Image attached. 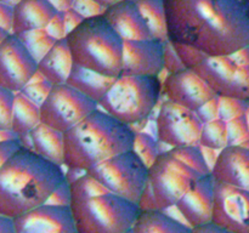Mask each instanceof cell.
<instances>
[{"label":"cell","mask_w":249,"mask_h":233,"mask_svg":"<svg viewBox=\"0 0 249 233\" xmlns=\"http://www.w3.org/2000/svg\"><path fill=\"white\" fill-rule=\"evenodd\" d=\"M168 40L207 56H228L249 45V0H163Z\"/></svg>","instance_id":"6da1fadb"},{"label":"cell","mask_w":249,"mask_h":233,"mask_svg":"<svg viewBox=\"0 0 249 233\" xmlns=\"http://www.w3.org/2000/svg\"><path fill=\"white\" fill-rule=\"evenodd\" d=\"M65 179L63 166L21 147L0 169V215L15 218L43 205Z\"/></svg>","instance_id":"7a4b0ae2"},{"label":"cell","mask_w":249,"mask_h":233,"mask_svg":"<svg viewBox=\"0 0 249 233\" xmlns=\"http://www.w3.org/2000/svg\"><path fill=\"white\" fill-rule=\"evenodd\" d=\"M135 130L101 108L63 133L67 169L89 171L96 165L130 150Z\"/></svg>","instance_id":"3957f363"},{"label":"cell","mask_w":249,"mask_h":233,"mask_svg":"<svg viewBox=\"0 0 249 233\" xmlns=\"http://www.w3.org/2000/svg\"><path fill=\"white\" fill-rule=\"evenodd\" d=\"M66 40L75 66L111 78L122 74L124 40L104 15L85 18Z\"/></svg>","instance_id":"277c9868"},{"label":"cell","mask_w":249,"mask_h":233,"mask_svg":"<svg viewBox=\"0 0 249 233\" xmlns=\"http://www.w3.org/2000/svg\"><path fill=\"white\" fill-rule=\"evenodd\" d=\"M160 96L162 82L158 77L121 74L99 103V108L133 126L151 116Z\"/></svg>","instance_id":"5b68a950"},{"label":"cell","mask_w":249,"mask_h":233,"mask_svg":"<svg viewBox=\"0 0 249 233\" xmlns=\"http://www.w3.org/2000/svg\"><path fill=\"white\" fill-rule=\"evenodd\" d=\"M77 233H125L133 228L138 204L107 193L71 204Z\"/></svg>","instance_id":"8992f818"},{"label":"cell","mask_w":249,"mask_h":233,"mask_svg":"<svg viewBox=\"0 0 249 233\" xmlns=\"http://www.w3.org/2000/svg\"><path fill=\"white\" fill-rule=\"evenodd\" d=\"M90 175L109 193L138 204L148 182V167L133 152L126 150L90 169Z\"/></svg>","instance_id":"52a82bcc"},{"label":"cell","mask_w":249,"mask_h":233,"mask_svg":"<svg viewBox=\"0 0 249 233\" xmlns=\"http://www.w3.org/2000/svg\"><path fill=\"white\" fill-rule=\"evenodd\" d=\"M201 175L163 150L148 167V183L160 210L175 208L178 201L195 186Z\"/></svg>","instance_id":"ba28073f"},{"label":"cell","mask_w":249,"mask_h":233,"mask_svg":"<svg viewBox=\"0 0 249 233\" xmlns=\"http://www.w3.org/2000/svg\"><path fill=\"white\" fill-rule=\"evenodd\" d=\"M99 104L68 84L53 85L40 106L41 123L65 133L96 111Z\"/></svg>","instance_id":"9c48e42d"},{"label":"cell","mask_w":249,"mask_h":233,"mask_svg":"<svg viewBox=\"0 0 249 233\" xmlns=\"http://www.w3.org/2000/svg\"><path fill=\"white\" fill-rule=\"evenodd\" d=\"M156 137L165 146H199L203 121L195 111L164 100L156 118Z\"/></svg>","instance_id":"30bf717a"},{"label":"cell","mask_w":249,"mask_h":233,"mask_svg":"<svg viewBox=\"0 0 249 233\" xmlns=\"http://www.w3.org/2000/svg\"><path fill=\"white\" fill-rule=\"evenodd\" d=\"M218 96L249 100V66H237L230 56H208L195 68Z\"/></svg>","instance_id":"8fae6325"},{"label":"cell","mask_w":249,"mask_h":233,"mask_svg":"<svg viewBox=\"0 0 249 233\" xmlns=\"http://www.w3.org/2000/svg\"><path fill=\"white\" fill-rule=\"evenodd\" d=\"M38 70V63L21 39L10 34L0 44V87L19 92Z\"/></svg>","instance_id":"7c38bea8"},{"label":"cell","mask_w":249,"mask_h":233,"mask_svg":"<svg viewBox=\"0 0 249 233\" xmlns=\"http://www.w3.org/2000/svg\"><path fill=\"white\" fill-rule=\"evenodd\" d=\"M212 222L232 233H249V192L215 181Z\"/></svg>","instance_id":"4fadbf2b"},{"label":"cell","mask_w":249,"mask_h":233,"mask_svg":"<svg viewBox=\"0 0 249 233\" xmlns=\"http://www.w3.org/2000/svg\"><path fill=\"white\" fill-rule=\"evenodd\" d=\"M162 95L165 100L195 112L216 96L206 80L192 68L168 74L162 83Z\"/></svg>","instance_id":"5bb4252c"},{"label":"cell","mask_w":249,"mask_h":233,"mask_svg":"<svg viewBox=\"0 0 249 233\" xmlns=\"http://www.w3.org/2000/svg\"><path fill=\"white\" fill-rule=\"evenodd\" d=\"M164 41L157 39L124 41L122 74L160 77L164 70Z\"/></svg>","instance_id":"9a60e30c"},{"label":"cell","mask_w":249,"mask_h":233,"mask_svg":"<svg viewBox=\"0 0 249 233\" xmlns=\"http://www.w3.org/2000/svg\"><path fill=\"white\" fill-rule=\"evenodd\" d=\"M12 220L16 233H77L70 206L43 204Z\"/></svg>","instance_id":"2e32d148"},{"label":"cell","mask_w":249,"mask_h":233,"mask_svg":"<svg viewBox=\"0 0 249 233\" xmlns=\"http://www.w3.org/2000/svg\"><path fill=\"white\" fill-rule=\"evenodd\" d=\"M214 184L212 174L199 177L195 186L178 201L175 209L191 228L212 222L214 206Z\"/></svg>","instance_id":"e0dca14e"},{"label":"cell","mask_w":249,"mask_h":233,"mask_svg":"<svg viewBox=\"0 0 249 233\" xmlns=\"http://www.w3.org/2000/svg\"><path fill=\"white\" fill-rule=\"evenodd\" d=\"M104 16L124 41L152 39V34L135 0H122L107 7Z\"/></svg>","instance_id":"ac0fdd59"},{"label":"cell","mask_w":249,"mask_h":233,"mask_svg":"<svg viewBox=\"0 0 249 233\" xmlns=\"http://www.w3.org/2000/svg\"><path fill=\"white\" fill-rule=\"evenodd\" d=\"M215 181L249 192V150L242 146H228L220 150L212 167Z\"/></svg>","instance_id":"d6986e66"},{"label":"cell","mask_w":249,"mask_h":233,"mask_svg":"<svg viewBox=\"0 0 249 233\" xmlns=\"http://www.w3.org/2000/svg\"><path fill=\"white\" fill-rule=\"evenodd\" d=\"M56 12L57 10L49 0H22L14 7L12 34L19 35L36 29H45Z\"/></svg>","instance_id":"ffe728a7"},{"label":"cell","mask_w":249,"mask_h":233,"mask_svg":"<svg viewBox=\"0 0 249 233\" xmlns=\"http://www.w3.org/2000/svg\"><path fill=\"white\" fill-rule=\"evenodd\" d=\"M74 62L67 40H57L51 50L38 62V70L53 85L66 84Z\"/></svg>","instance_id":"44dd1931"},{"label":"cell","mask_w":249,"mask_h":233,"mask_svg":"<svg viewBox=\"0 0 249 233\" xmlns=\"http://www.w3.org/2000/svg\"><path fill=\"white\" fill-rule=\"evenodd\" d=\"M28 136L32 150L44 159L63 166L65 141L62 133L40 123Z\"/></svg>","instance_id":"7402d4cb"},{"label":"cell","mask_w":249,"mask_h":233,"mask_svg":"<svg viewBox=\"0 0 249 233\" xmlns=\"http://www.w3.org/2000/svg\"><path fill=\"white\" fill-rule=\"evenodd\" d=\"M116 79L117 78L102 75L100 73L94 72V70L74 65L66 84L71 85L75 90H78L80 94L89 97L90 100L99 104L102 101V99L106 96Z\"/></svg>","instance_id":"603a6c76"},{"label":"cell","mask_w":249,"mask_h":233,"mask_svg":"<svg viewBox=\"0 0 249 233\" xmlns=\"http://www.w3.org/2000/svg\"><path fill=\"white\" fill-rule=\"evenodd\" d=\"M131 230L134 233H191L186 222L174 218L167 210H140Z\"/></svg>","instance_id":"cb8c5ba5"},{"label":"cell","mask_w":249,"mask_h":233,"mask_svg":"<svg viewBox=\"0 0 249 233\" xmlns=\"http://www.w3.org/2000/svg\"><path fill=\"white\" fill-rule=\"evenodd\" d=\"M41 123L40 107L21 91L15 94L11 130L17 136H27Z\"/></svg>","instance_id":"d4e9b609"},{"label":"cell","mask_w":249,"mask_h":233,"mask_svg":"<svg viewBox=\"0 0 249 233\" xmlns=\"http://www.w3.org/2000/svg\"><path fill=\"white\" fill-rule=\"evenodd\" d=\"M153 39L168 40L167 16L163 0H135Z\"/></svg>","instance_id":"484cf974"},{"label":"cell","mask_w":249,"mask_h":233,"mask_svg":"<svg viewBox=\"0 0 249 233\" xmlns=\"http://www.w3.org/2000/svg\"><path fill=\"white\" fill-rule=\"evenodd\" d=\"M199 146L216 152L228 147V123L221 119L204 123L199 137Z\"/></svg>","instance_id":"4316f807"},{"label":"cell","mask_w":249,"mask_h":233,"mask_svg":"<svg viewBox=\"0 0 249 233\" xmlns=\"http://www.w3.org/2000/svg\"><path fill=\"white\" fill-rule=\"evenodd\" d=\"M168 150L173 157L184 163L190 169L198 172L201 176L212 174V169L204 158L201 146H181V147L169 148Z\"/></svg>","instance_id":"83f0119b"},{"label":"cell","mask_w":249,"mask_h":233,"mask_svg":"<svg viewBox=\"0 0 249 233\" xmlns=\"http://www.w3.org/2000/svg\"><path fill=\"white\" fill-rule=\"evenodd\" d=\"M70 187L71 194H72V203L73 201L87 200V199L109 193L108 189L88 171L77 177L74 181L70 182Z\"/></svg>","instance_id":"f1b7e54d"},{"label":"cell","mask_w":249,"mask_h":233,"mask_svg":"<svg viewBox=\"0 0 249 233\" xmlns=\"http://www.w3.org/2000/svg\"><path fill=\"white\" fill-rule=\"evenodd\" d=\"M18 36L27 50L29 51L36 63L51 50L57 40L50 36L45 29H36V31L27 32V33L19 34Z\"/></svg>","instance_id":"f546056e"},{"label":"cell","mask_w":249,"mask_h":233,"mask_svg":"<svg viewBox=\"0 0 249 233\" xmlns=\"http://www.w3.org/2000/svg\"><path fill=\"white\" fill-rule=\"evenodd\" d=\"M131 150L147 167H150L156 162L158 155L163 152L160 150V141L157 137L145 131H135Z\"/></svg>","instance_id":"4dcf8cb0"},{"label":"cell","mask_w":249,"mask_h":233,"mask_svg":"<svg viewBox=\"0 0 249 233\" xmlns=\"http://www.w3.org/2000/svg\"><path fill=\"white\" fill-rule=\"evenodd\" d=\"M249 100L233 99V97L219 96V119L224 121H231L246 114Z\"/></svg>","instance_id":"1f68e13d"},{"label":"cell","mask_w":249,"mask_h":233,"mask_svg":"<svg viewBox=\"0 0 249 233\" xmlns=\"http://www.w3.org/2000/svg\"><path fill=\"white\" fill-rule=\"evenodd\" d=\"M172 43V41H170ZM174 46L175 51L179 55L180 60L182 61L184 66L186 68H195L198 65H201L204 60H206L208 56L206 53H203L202 51L197 50V49L192 48V46L184 45V44H178V43H172Z\"/></svg>","instance_id":"d6a6232c"},{"label":"cell","mask_w":249,"mask_h":233,"mask_svg":"<svg viewBox=\"0 0 249 233\" xmlns=\"http://www.w3.org/2000/svg\"><path fill=\"white\" fill-rule=\"evenodd\" d=\"M249 138V130L245 116L228 121L229 146H240Z\"/></svg>","instance_id":"836d02e7"},{"label":"cell","mask_w":249,"mask_h":233,"mask_svg":"<svg viewBox=\"0 0 249 233\" xmlns=\"http://www.w3.org/2000/svg\"><path fill=\"white\" fill-rule=\"evenodd\" d=\"M53 86V85L50 84L48 80H40V82L28 83L21 92L26 95L31 101H33L34 103L40 107L45 102V100L48 99Z\"/></svg>","instance_id":"e575fe53"},{"label":"cell","mask_w":249,"mask_h":233,"mask_svg":"<svg viewBox=\"0 0 249 233\" xmlns=\"http://www.w3.org/2000/svg\"><path fill=\"white\" fill-rule=\"evenodd\" d=\"M15 92L0 87V130L11 129Z\"/></svg>","instance_id":"d590c367"},{"label":"cell","mask_w":249,"mask_h":233,"mask_svg":"<svg viewBox=\"0 0 249 233\" xmlns=\"http://www.w3.org/2000/svg\"><path fill=\"white\" fill-rule=\"evenodd\" d=\"M45 204L53 206H65V208L71 206V204H72V194H71L70 182L65 179L62 183H60L53 189V192L50 194Z\"/></svg>","instance_id":"8d00e7d4"},{"label":"cell","mask_w":249,"mask_h":233,"mask_svg":"<svg viewBox=\"0 0 249 233\" xmlns=\"http://www.w3.org/2000/svg\"><path fill=\"white\" fill-rule=\"evenodd\" d=\"M163 62H164V70H167L168 74L180 72L185 69V66L182 61L180 60L179 55L175 51L174 46L169 40L164 41V50H163Z\"/></svg>","instance_id":"74e56055"},{"label":"cell","mask_w":249,"mask_h":233,"mask_svg":"<svg viewBox=\"0 0 249 233\" xmlns=\"http://www.w3.org/2000/svg\"><path fill=\"white\" fill-rule=\"evenodd\" d=\"M72 9H74L84 18L101 16V15H104L105 10H106L95 1H92V0H74Z\"/></svg>","instance_id":"f35d334b"},{"label":"cell","mask_w":249,"mask_h":233,"mask_svg":"<svg viewBox=\"0 0 249 233\" xmlns=\"http://www.w3.org/2000/svg\"><path fill=\"white\" fill-rule=\"evenodd\" d=\"M45 31L50 36H53L55 40H62L67 38V32L65 27V19H63L62 12H56L55 16L53 17L48 26L45 27Z\"/></svg>","instance_id":"ab89813d"},{"label":"cell","mask_w":249,"mask_h":233,"mask_svg":"<svg viewBox=\"0 0 249 233\" xmlns=\"http://www.w3.org/2000/svg\"><path fill=\"white\" fill-rule=\"evenodd\" d=\"M197 116H199L202 121L208 123V121H213L215 119H219V96L216 95L215 97L207 101L198 111H196Z\"/></svg>","instance_id":"60d3db41"},{"label":"cell","mask_w":249,"mask_h":233,"mask_svg":"<svg viewBox=\"0 0 249 233\" xmlns=\"http://www.w3.org/2000/svg\"><path fill=\"white\" fill-rule=\"evenodd\" d=\"M21 147H23V146H22L19 138L0 142V169Z\"/></svg>","instance_id":"b9f144b4"},{"label":"cell","mask_w":249,"mask_h":233,"mask_svg":"<svg viewBox=\"0 0 249 233\" xmlns=\"http://www.w3.org/2000/svg\"><path fill=\"white\" fill-rule=\"evenodd\" d=\"M138 206L140 210H160L157 200H156L155 194H153L152 188H151L148 182L146 184L145 189H143L142 194H141L140 199H139Z\"/></svg>","instance_id":"7bdbcfd3"},{"label":"cell","mask_w":249,"mask_h":233,"mask_svg":"<svg viewBox=\"0 0 249 233\" xmlns=\"http://www.w3.org/2000/svg\"><path fill=\"white\" fill-rule=\"evenodd\" d=\"M63 14V19H65V27L66 32H67V35L72 31H74L83 21H84V17L80 14H78L74 9H70L67 11L62 12Z\"/></svg>","instance_id":"ee69618b"},{"label":"cell","mask_w":249,"mask_h":233,"mask_svg":"<svg viewBox=\"0 0 249 233\" xmlns=\"http://www.w3.org/2000/svg\"><path fill=\"white\" fill-rule=\"evenodd\" d=\"M12 19H14V7L0 2V28L12 34Z\"/></svg>","instance_id":"f6af8a7d"},{"label":"cell","mask_w":249,"mask_h":233,"mask_svg":"<svg viewBox=\"0 0 249 233\" xmlns=\"http://www.w3.org/2000/svg\"><path fill=\"white\" fill-rule=\"evenodd\" d=\"M231 57V60L236 63L237 66L241 67H248L249 66V45L245 46L241 50L236 51V52L229 55Z\"/></svg>","instance_id":"bcb514c9"},{"label":"cell","mask_w":249,"mask_h":233,"mask_svg":"<svg viewBox=\"0 0 249 233\" xmlns=\"http://www.w3.org/2000/svg\"><path fill=\"white\" fill-rule=\"evenodd\" d=\"M191 233H232L228 230H224V228L219 227L215 223L209 222L206 225L197 226V227L191 228Z\"/></svg>","instance_id":"7dc6e473"},{"label":"cell","mask_w":249,"mask_h":233,"mask_svg":"<svg viewBox=\"0 0 249 233\" xmlns=\"http://www.w3.org/2000/svg\"><path fill=\"white\" fill-rule=\"evenodd\" d=\"M0 233H16L12 218L0 215Z\"/></svg>","instance_id":"c3c4849f"},{"label":"cell","mask_w":249,"mask_h":233,"mask_svg":"<svg viewBox=\"0 0 249 233\" xmlns=\"http://www.w3.org/2000/svg\"><path fill=\"white\" fill-rule=\"evenodd\" d=\"M51 5L57 10L58 12H65L72 9L74 0H49Z\"/></svg>","instance_id":"681fc988"},{"label":"cell","mask_w":249,"mask_h":233,"mask_svg":"<svg viewBox=\"0 0 249 233\" xmlns=\"http://www.w3.org/2000/svg\"><path fill=\"white\" fill-rule=\"evenodd\" d=\"M15 138H18V136L11 130V129H5V130H0V142L2 141H9V140H15Z\"/></svg>","instance_id":"f907efd6"},{"label":"cell","mask_w":249,"mask_h":233,"mask_svg":"<svg viewBox=\"0 0 249 233\" xmlns=\"http://www.w3.org/2000/svg\"><path fill=\"white\" fill-rule=\"evenodd\" d=\"M92 1H95L96 4H99L100 6H102L104 9H107V7L112 6V5L117 4V2L122 1V0H92Z\"/></svg>","instance_id":"816d5d0a"},{"label":"cell","mask_w":249,"mask_h":233,"mask_svg":"<svg viewBox=\"0 0 249 233\" xmlns=\"http://www.w3.org/2000/svg\"><path fill=\"white\" fill-rule=\"evenodd\" d=\"M19 1H22V0H0V2H2V4L5 5H9V6L11 7L16 6Z\"/></svg>","instance_id":"f5cc1de1"},{"label":"cell","mask_w":249,"mask_h":233,"mask_svg":"<svg viewBox=\"0 0 249 233\" xmlns=\"http://www.w3.org/2000/svg\"><path fill=\"white\" fill-rule=\"evenodd\" d=\"M10 34H11V33H9V32H6V31H5V29L0 28V44H1L2 41H4L5 39H6L7 36L10 35Z\"/></svg>","instance_id":"db71d44e"},{"label":"cell","mask_w":249,"mask_h":233,"mask_svg":"<svg viewBox=\"0 0 249 233\" xmlns=\"http://www.w3.org/2000/svg\"><path fill=\"white\" fill-rule=\"evenodd\" d=\"M245 118H246V121H247V125H248V130H249V104H248V108H247V111H246V114H245Z\"/></svg>","instance_id":"11a10c76"},{"label":"cell","mask_w":249,"mask_h":233,"mask_svg":"<svg viewBox=\"0 0 249 233\" xmlns=\"http://www.w3.org/2000/svg\"><path fill=\"white\" fill-rule=\"evenodd\" d=\"M240 146H242V147H245V148H248V150H249V138H248V140H246L245 142H243L242 145H240Z\"/></svg>","instance_id":"9f6ffc18"},{"label":"cell","mask_w":249,"mask_h":233,"mask_svg":"<svg viewBox=\"0 0 249 233\" xmlns=\"http://www.w3.org/2000/svg\"><path fill=\"white\" fill-rule=\"evenodd\" d=\"M125 233H134V232H133V230H130V231H128V232H125Z\"/></svg>","instance_id":"6f0895ef"}]
</instances>
